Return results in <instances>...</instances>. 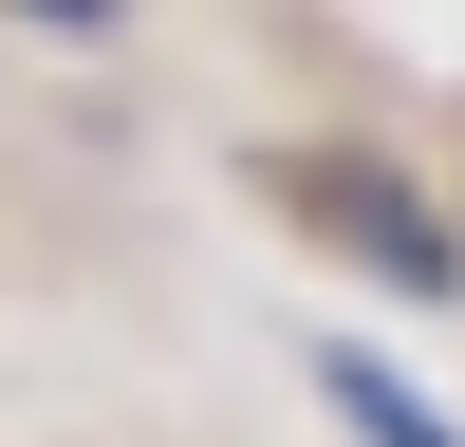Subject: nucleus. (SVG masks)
<instances>
[{"label": "nucleus", "mask_w": 465, "mask_h": 447, "mask_svg": "<svg viewBox=\"0 0 465 447\" xmlns=\"http://www.w3.org/2000/svg\"><path fill=\"white\" fill-rule=\"evenodd\" d=\"M317 392H335V410H354V429H372V447H447V410H429V392H410V372H391V354H317Z\"/></svg>", "instance_id": "f257e3e1"}, {"label": "nucleus", "mask_w": 465, "mask_h": 447, "mask_svg": "<svg viewBox=\"0 0 465 447\" xmlns=\"http://www.w3.org/2000/svg\"><path fill=\"white\" fill-rule=\"evenodd\" d=\"M37 19H112V0H37Z\"/></svg>", "instance_id": "f03ea898"}]
</instances>
